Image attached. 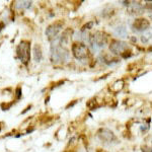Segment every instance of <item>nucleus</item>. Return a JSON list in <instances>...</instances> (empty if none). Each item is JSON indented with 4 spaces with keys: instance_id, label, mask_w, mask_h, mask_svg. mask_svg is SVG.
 Listing matches in <instances>:
<instances>
[{
    "instance_id": "f257e3e1",
    "label": "nucleus",
    "mask_w": 152,
    "mask_h": 152,
    "mask_svg": "<svg viewBox=\"0 0 152 152\" xmlns=\"http://www.w3.org/2000/svg\"><path fill=\"white\" fill-rule=\"evenodd\" d=\"M107 42V37L105 34L102 33V31H96L91 37H89V47L94 52H97V51L102 50L105 47Z\"/></svg>"
},
{
    "instance_id": "f03ea898",
    "label": "nucleus",
    "mask_w": 152,
    "mask_h": 152,
    "mask_svg": "<svg viewBox=\"0 0 152 152\" xmlns=\"http://www.w3.org/2000/svg\"><path fill=\"white\" fill-rule=\"evenodd\" d=\"M51 58L53 62H65L69 59V53L62 45L54 43L51 49Z\"/></svg>"
},
{
    "instance_id": "7ed1b4c3",
    "label": "nucleus",
    "mask_w": 152,
    "mask_h": 152,
    "mask_svg": "<svg viewBox=\"0 0 152 152\" xmlns=\"http://www.w3.org/2000/svg\"><path fill=\"white\" fill-rule=\"evenodd\" d=\"M16 53L19 60L23 64H28L29 58H31V46L28 42H21L16 48Z\"/></svg>"
},
{
    "instance_id": "20e7f679",
    "label": "nucleus",
    "mask_w": 152,
    "mask_h": 152,
    "mask_svg": "<svg viewBox=\"0 0 152 152\" xmlns=\"http://www.w3.org/2000/svg\"><path fill=\"white\" fill-rule=\"evenodd\" d=\"M72 52H73V55L77 59H79V60L87 58V56H88V50H87L86 46L83 45V44H75V45H73Z\"/></svg>"
},
{
    "instance_id": "39448f33",
    "label": "nucleus",
    "mask_w": 152,
    "mask_h": 152,
    "mask_svg": "<svg viewBox=\"0 0 152 152\" xmlns=\"http://www.w3.org/2000/svg\"><path fill=\"white\" fill-rule=\"evenodd\" d=\"M128 49V44L123 41H113L110 45V50L114 54H123Z\"/></svg>"
},
{
    "instance_id": "423d86ee",
    "label": "nucleus",
    "mask_w": 152,
    "mask_h": 152,
    "mask_svg": "<svg viewBox=\"0 0 152 152\" xmlns=\"http://www.w3.org/2000/svg\"><path fill=\"white\" fill-rule=\"evenodd\" d=\"M99 138L102 142H105V143H112L113 141H116V136L112 131H110L107 129L100 130L99 132Z\"/></svg>"
},
{
    "instance_id": "0eeeda50",
    "label": "nucleus",
    "mask_w": 152,
    "mask_h": 152,
    "mask_svg": "<svg viewBox=\"0 0 152 152\" xmlns=\"http://www.w3.org/2000/svg\"><path fill=\"white\" fill-rule=\"evenodd\" d=\"M61 28H62V26L59 24V23L52 24V26H50L47 28V31H46V35H48L49 39H56L57 38L58 33L61 31Z\"/></svg>"
},
{
    "instance_id": "6e6552de",
    "label": "nucleus",
    "mask_w": 152,
    "mask_h": 152,
    "mask_svg": "<svg viewBox=\"0 0 152 152\" xmlns=\"http://www.w3.org/2000/svg\"><path fill=\"white\" fill-rule=\"evenodd\" d=\"M148 26H149L148 20H147V19H144V18L137 19V20H135V23L133 24L134 31H145V29L148 28Z\"/></svg>"
},
{
    "instance_id": "1a4fd4ad",
    "label": "nucleus",
    "mask_w": 152,
    "mask_h": 152,
    "mask_svg": "<svg viewBox=\"0 0 152 152\" xmlns=\"http://www.w3.org/2000/svg\"><path fill=\"white\" fill-rule=\"evenodd\" d=\"M129 10L131 14H141L143 12V6L140 3H133L130 5Z\"/></svg>"
},
{
    "instance_id": "9d476101",
    "label": "nucleus",
    "mask_w": 152,
    "mask_h": 152,
    "mask_svg": "<svg viewBox=\"0 0 152 152\" xmlns=\"http://www.w3.org/2000/svg\"><path fill=\"white\" fill-rule=\"evenodd\" d=\"M114 34L119 38H126L127 37V28L125 26H120L115 28Z\"/></svg>"
},
{
    "instance_id": "9b49d317",
    "label": "nucleus",
    "mask_w": 152,
    "mask_h": 152,
    "mask_svg": "<svg viewBox=\"0 0 152 152\" xmlns=\"http://www.w3.org/2000/svg\"><path fill=\"white\" fill-rule=\"evenodd\" d=\"M14 6H15L16 9H26L31 7V2L29 1H15L14 2Z\"/></svg>"
},
{
    "instance_id": "f8f14e48",
    "label": "nucleus",
    "mask_w": 152,
    "mask_h": 152,
    "mask_svg": "<svg viewBox=\"0 0 152 152\" xmlns=\"http://www.w3.org/2000/svg\"><path fill=\"white\" fill-rule=\"evenodd\" d=\"M34 59H35L36 62H40L42 59V50L40 46L38 45H36L35 48H34Z\"/></svg>"
},
{
    "instance_id": "ddd939ff",
    "label": "nucleus",
    "mask_w": 152,
    "mask_h": 152,
    "mask_svg": "<svg viewBox=\"0 0 152 152\" xmlns=\"http://www.w3.org/2000/svg\"><path fill=\"white\" fill-rule=\"evenodd\" d=\"M148 152H152V148H150V149H149V150H148Z\"/></svg>"
}]
</instances>
